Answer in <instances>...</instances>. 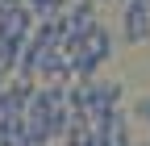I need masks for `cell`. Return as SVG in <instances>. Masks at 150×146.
<instances>
[{
	"mask_svg": "<svg viewBox=\"0 0 150 146\" xmlns=\"http://www.w3.org/2000/svg\"><path fill=\"white\" fill-rule=\"evenodd\" d=\"M79 84H83V108H88L92 117H96V113H108V108H121V100H125V88L117 79L96 75V79H79Z\"/></svg>",
	"mask_w": 150,
	"mask_h": 146,
	"instance_id": "6da1fadb",
	"label": "cell"
},
{
	"mask_svg": "<svg viewBox=\"0 0 150 146\" xmlns=\"http://www.w3.org/2000/svg\"><path fill=\"white\" fill-rule=\"evenodd\" d=\"M46 84H75V67H71V54L63 46H46L42 54V71H38Z\"/></svg>",
	"mask_w": 150,
	"mask_h": 146,
	"instance_id": "7a4b0ae2",
	"label": "cell"
},
{
	"mask_svg": "<svg viewBox=\"0 0 150 146\" xmlns=\"http://www.w3.org/2000/svg\"><path fill=\"white\" fill-rule=\"evenodd\" d=\"M121 42H129V46H146L150 42V13L121 9Z\"/></svg>",
	"mask_w": 150,
	"mask_h": 146,
	"instance_id": "3957f363",
	"label": "cell"
},
{
	"mask_svg": "<svg viewBox=\"0 0 150 146\" xmlns=\"http://www.w3.org/2000/svg\"><path fill=\"white\" fill-rule=\"evenodd\" d=\"M83 46H88L92 54H100V59L108 63V59H112V29L96 21V25H92V29H83Z\"/></svg>",
	"mask_w": 150,
	"mask_h": 146,
	"instance_id": "277c9868",
	"label": "cell"
},
{
	"mask_svg": "<svg viewBox=\"0 0 150 146\" xmlns=\"http://www.w3.org/2000/svg\"><path fill=\"white\" fill-rule=\"evenodd\" d=\"M71 67H75V79H96L100 67H104V59L92 54L88 46H79V50H71Z\"/></svg>",
	"mask_w": 150,
	"mask_h": 146,
	"instance_id": "5b68a950",
	"label": "cell"
},
{
	"mask_svg": "<svg viewBox=\"0 0 150 146\" xmlns=\"http://www.w3.org/2000/svg\"><path fill=\"white\" fill-rule=\"evenodd\" d=\"M134 121H142V125H150V96H142V100L134 104Z\"/></svg>",
	"mask_w": 150,
	"mask_h": 146,
	"instance_id": "8992f818",
	"label": "cell"
},
{
	"mask_svg": "<svg viewBox=\"0 0 150 146\" xmlns=\"http://www.w3.org/2000/svg\"><path fill=\"white\" fill-rule=\"evenodd\" d=\"M121 9H138V13H150V0H121Z\"/></svg>",
	"mask_w": 150,
	"mask_h": 146,
	"instance_id": "52a82bcc",
	"label": "cell"
}]
</instances>
